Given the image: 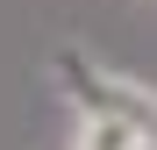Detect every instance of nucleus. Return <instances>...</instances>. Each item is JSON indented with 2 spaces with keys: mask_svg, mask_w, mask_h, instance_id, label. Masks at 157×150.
I'll list each match as a JSON object with an SVG mask.
<instances>
[{
  "mask_svg": "<svg viewBox=\"0 0 157 150\" xmlns=\"http://www.w3.org/2000/svg\"><path fill=\"white\" fill-rule=\"evenodd\" d=\"M71 150H157V129H143V121H128V114H78V129H71Z\"/></svg>",
  "mask_w": 157,
  "mask_h": 150,
  "instance_id": "f03ea898",
  "label": "nucleus"
},
{
  "mask_svg": "<svg viewBox=\"0 0 157 150\" xmlns=\"http://www.w3.org/2000/svg\"><path fill=\"white\" fill-rule=\"evenodd\" d=\"M50 79H57V93L71 100V114H128L143 121V129H157V86L136 79V71H121L107 57H86L78 43H57L50 50Z\"/></svg>",
  "mask_w": 157,
  "mask_h": 150,
  "instance_id": "f257e3e1",
  "label": "nucleus"
}]
</instances>
